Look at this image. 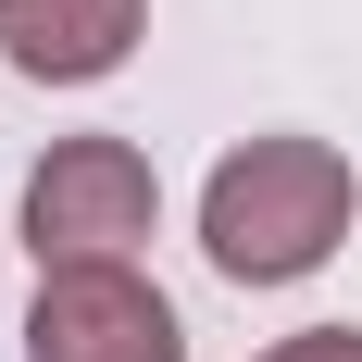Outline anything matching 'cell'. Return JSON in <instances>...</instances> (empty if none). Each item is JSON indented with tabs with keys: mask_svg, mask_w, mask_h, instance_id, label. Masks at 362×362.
Instances as JSON below:
<instances>
[{
	"mask_svg": "<svg viewBox=\"0 0 362 362\" xmlns=\"http://www.w3.org/2000/svg\"><path fill=\"white\" fill-rule=\"evenodd\" d=\"M150 213H163V187H150V150L138 138H63L25 175V250H37V275L125 262L150 238Z\"/></svg>",
	"mask_w": 362,
	"mask_h": 362,
	"instance_id": "obj_2",
	"label": "cell"
},
{
	"mask_svg": "<svg viewBox=\"0 0 362 362\" xmlns=\"http://www.w3.org/2000/svg\"><path fill=\"white\" fill-rule=\"evenodd\" d=\"M25 362H187V325L138 262H75V275H37Z\"/></svg>",
	"mask_w": 362,
	"mask_h": 362,
	"instance_id": "obj_3",
	"label": "cell"
},
{
	"mask_svg": "<svg viewBox=\"0 0 362 362\" xmlns=\"http://www.w3.org/2000/svg\"><path fill=\"white\" fill-rule=\"evenodd\" d=\"M150 0H0V63L37 75V88H88L138 50Z\"/></svg>",
	"mask_w": 362,
	"mask_h": 362,
	"instance_id": "obj_4",
	"label": "cell"
},
{
	"mask_svg": "<svg viewBox=\"0 0 362 362\" xmlns=\"http://www.w3.org/2000/svg\"><path fill=\"white\" fill-rule=\"evenodd\" d=\"M350 163H337L325 138H250L225 150L213 187H200V250L238 275V288H288V275H313V262L350 238Z\"/></svg>",
	"mask_w": 362,
	"mask_h": 362,
	"instance_id": "obj_1",
	"label": "cell"
},
{
	"mask_svg": "<svg viewBox=\"0 0 362 362\" xmlns=\"http://www.w3.org/2000/svg\"><path fill=\"white\" fill-rule=\"evenodd\" d=\"M262 362H362V325H300V337H275Z\"/></svg>",
	"mask_w": 362,
	"mask_h": 362,
	"instance_id": "obj_5",
	"label": "cell"
}]
</instances>
